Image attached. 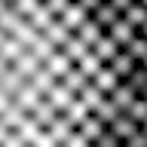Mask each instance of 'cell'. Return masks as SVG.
<instances>
[{"instance_id":"6da1fadb","label":"cell","mask_w":147,"mask_h":147,"mask_svg":"<svg viewBox=\"0 0 147 147\" xmlns=\"http://www.w3.org/2000/svg\"><path fill=\"white\" fill-rule=\"evenodd\" d=\"M107 129H110V132H113L117 138H123V141H126V138L132 135V132H138V123H135L132 117H129V113H123V110H119L117 117H113V119L107 123Z\"/></svg>"},{"instance_id":"7a4b0ae2","label":"cell","mask_w":147,"mask_h":147,"mask_svg":"<svg viewBox=\"0 0 147 147\" xmlns=\"http://www.w3.org/2000/svg\"><path fill=\"white\" fill-rule=\"evenodd\" d=\"M104 126H107L104 119H98V117H95V113H89V117L83 119V123H80V126H77V129H80V135H83V138H86V141H89V144H92V141H95V138H98L101 132H104Z\"/></svg>"},{"instance_id":"3957f363","label":"cell","mask_w":147,"mask_h":147,"mask_svg":"<svg viewBox=\"0 0 147 147\" xmlns=\"http://www.w3.org/2000/svg\"><path fill=\"white\" fill-rule=\"evenodd\" d=\"M92 144H95V147H123V138H117V135H113V132H110L107 126H104V132H101V135L95 138Z\"/></svg>"},{"instance_id":"277c9868","label":"cell","mask_w":147,"mask_h":147,"mask_svg":"<svg viewBox=\"0 0 147 147\" xmlns=\"http://www.w3.org/2000/svg\"><path fill=\"white\" fill-rule=\"evenodd\" d=\"M31 147H58V141L49 135V129H43V132H40L34 141H31Z\"/></svg>"},{"instance_id":"5b68a950","label":"cell","mask_w":147,"mask_h":147,"mask_svg":"<svg viewBox=\"0 0 147 147\" xmlns=\"http://www.w3.org/2000/svg\"><path fill=\"white\" fill-rule=\"evenodd\" d=\"M61 147H89V141H86V138L80 135V129H74L71 135L64 138V144H61Z\"/></svg>"},{"instance_id":"8992f818","label":"cell","mask_w":147,"mask_h":147,"mask_svg":"<svg viewBox=\"0 0 147 147\" xmlns=\"http://www.w3.org/2000/svg\"><path fill=\"white\" fill-rule=\"evenodd\" d=\"M0 147H28V141H25L22 135H18L16 129H12V132H9V135L3 138V141H0Z\"/></svg>"},{"instance_id":"52a82bcc","label":"cell","mask_w":147,"mask_h":147,"mask_svg":"<svg viewBox=\"0 0 147 147\" xmlns=\"http://www.w3.org/2000/svg\"><path fill=\"white\" fill-rule=\"evenodd\" d=\"M138 129H141V132H144V135H147V117L141 119V123H138Z\"/></svg>"},{"instance_id":"ba28073f","label":"cell","mask_w":147,"mask_h":147,"mask_svg":"<svg viewBox=\"0 0 147 147\" xmlns=\"http://www.w3.org/2000/svg\"><path fill=\"white\" fill-rule=\"evenodd\" d=\"M89 147H95V144H89Z\"/></svg>"},{"instance_id":"9c48e42d","label":"cell","mask_w":147,"mask_h":147,"mask_svg":"<svg viewBox=\"0 0 147 147\" xmlns=\"http://www.w3.org/2000/svg\"><path fill=\"white\" fill-rule=\"evenodd\" d=\"M28 147H31V144H28Z\"/></svg>"},{"instance_id":"30bf717a","label":"cell","mask_w":147,"mask_h":147,"mask_svg":"<svg viewBox=\"0 0 147 147\" xmlns=\"http://www.w3.org/2000/svg\"><path fill=\"white\" fill-rule=\"evenodd\" d=\"M58 147H61V144H58Z\"/></svg>"}]
</instances>
